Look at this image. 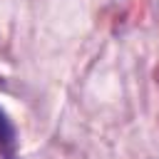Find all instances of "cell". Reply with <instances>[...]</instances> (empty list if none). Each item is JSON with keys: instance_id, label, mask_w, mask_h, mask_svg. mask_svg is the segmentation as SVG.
Here are the masks:
<instances>
[{"instance_id": "cell-1", "label": "cell", "mask_w": 159, "mask_h": 159, "mask_svg": "<svg viewBox=\"0 0 159 159\" xmlns=\"http://www.w3.org/2000/svg\"><path fill=\"white\" fill-rule=\"evenodd\" d=\"M0 159H17V132L2 107H0Z\"/></svg>"}]
</instances>
